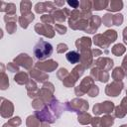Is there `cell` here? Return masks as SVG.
I'll list each match as a JSON object with an SVG mask.
<instances>
[{"label":"cell","instance_id":"cell-1","mask_svg":"<svg viewBox=\"0 0 127 127\" xmlns=\"http://www.w3.org/2000/svg\"><path fill=\"white\" fill-rule=\"evenodd\" d=\"M53 46L49 42L40 39L33 49V54L38 61H46L53 54Z\"/></svg>","mask_w":127,"mask_h":127},{"label":"cell","instance_id":"cell-2","mask_svg":"<svg viewBox=\"0 0 127 127\" xmlns=\"http://www.w3.org/2000/svg\"><path fill=\"white\" fill-rule=\"evenodd\" d=\"M64 106H65V110L70 111V112H75L77 114L86 112L89 108V104L87 100L83 98H79V97H76L69 101L64 102Z\"/></svg>","mask_w":127,"mask_h":127},{"label":"cell","instance_id":"cell-3","mask_svg":"<svg viewBox=\"0 0 127 127\" xmlns=\"http://www.w3.org/2000/svg\"><path fill=\"white\" fill-rule=\"evenodd\" d=\"M84 66L80 64H76L72 69L71 71L68 73V75L63 80V84L64 87L66 88H70V87H73L76 83V81L78 80V78L84 73Z\"/></svg>","mask_w":127,"mask_h":127},{"label":"cell","instance_id":"cell-4","mask_svg":"<svg viewBox=\"0 0 127 127\" xmlns=\"http://www.w3.org/2000/svg\"><path fill=\"white\" fill-rule=\"evenodd\" d=\"M54 92H55V85L52 82L47 81V82L43 83V86L39 89L37 97H39L46 104H48L55 97L54 96Z\"/></svg>","mask_w":127,"mask_h":127},{"label":"cell","instance_id":"cell-5","mask_svg":"<svg viewBox=\"0 0 127 127\" xmlns=\"http://www.w3.org/2000/svg\"><path fill=\"white\" fill-rule=\"evenodd\" d=\"M115 105L112 101L105 100L103 102H98L93 105L92 112L95 116H99L101 114H111L114 111Z\"/></svg>","mask_w":127,"mask_h":127},{"label":"cell","instance_id":"cell-6","mask_svg":"<svg viewBox=\"0 0 127 127\" xmlns=\"http://www.w3.org/2000/svg\"><path fill=\"white\" fill-rule=\"evenodd\" d=\"M93 85H94V79L90 75L85 76V77H83V79H81L79 85H77V86L74 87V93L78 97L79 96H82L84 94H87L88 90Z\"/></svg>","mask_w":127,"mask_h":127},{"label":"cell","instance_id":"cell-7","mask_svg":"<svg viewBox=\"0 0 127 127\" xmlns=\"http://www.w3.org/2000/svg\"><path fill=\"white\" fill-rule=\"evenodd\" d=\"M41 122H47L49 124H53L55 123L58 119L56 118V116L54 115V113L52 112V110L50 109V107L48 106V104L41 110H36L34 113Z\"/></svg>","mask_w":127,"mask_h":127},{"label":"cell","instance_id":"cell-8","mask_svg":"<svg viewBox=\"0 0 127 127\" xmlns=\"http://www.w3.org/2000/svg\"><path fill=\"white\" fill-rule=\"evenodd\" d=\"M124 88V83L123 81H115L113 80L112 82L108 83L105 86L104 92L107 96H111V97H117L123 90Z\"/></svg>","mask_w":127,"mask_h":127},{"label":"cell","instance_id":"cell-9","mask_svg":"<svg viewBox=\"0 0 127 127\" xmlns=\"http://www.w3.org/2000/svg\"><path fill=\"white\" fill-rule=\"evenodd\" d=\"M58 8L55 5L54 2L51 1H45V2H38L34 6V10L37 14H52L54 11H56Z\"/></svg>","mask_w":127,"mask_h":127},{"label":"cell","instance_id":"cell-10","mask_svg":"<svg viewBox=\"0 0 127 127\" xmlns=\"http://www.w3.org/2000/svg\"><path fill=\"white\" fill-rule=\"evenodd\" d=\"M13 62H14L17 65L22 66V67H24L25 69H29V70H30L31 68H33V65L35 64L33 59H32L28 54H26V53H21V54H19L18 56H16V58H14Z\"/></svg>","mask_w":127,"mask_h":127},{"label":"cell","instance_id":"cell-11","mask_svg":"<svg viewBox=\"0 0 127 127\" xmlns=\"http://www.w3.org/2000/svg\"><path fill=\"white\" fill-rule=\"evenodd\" d=\"M1 102H0V115L2 118L5 119H10L14 113V105L12 103V101L1 97L0 98Z\"/></svg>","mask_w":127,"mask_h":127},{"label":"cell","instance_id":"cell-12","mask_svg":"<svg viewBox=\"0 0 127 127\" xmlns=\"http://www.w3.org/2000/svg\"><path fill=\"white\" fill-rule=\"evenodd\" d=\"M59 66L58 62H56L55 60L49 59L46 61H38L37 63H35V67L44 71V72H52L54 70H56Z\"/></svg>","mask_w":127,"mask_h":127},{"label":"cell","instance_id":"cell-13","mask_svg":"<svg viewBox=\"0 0 127 127\" xmlns=\"http://www.w3.org/2000/svg\"><path fill=\"white\" fill-rule=\"evenodd\" d=\"M35 32L38 35H42L44 37H47L49 39H52L55 37L56 31L55 28L52 25H47V24H43V23H37L34 27Z\"/></svg>","mask_w":127,"mask_h":127},{"label":"cell","instance_id":"cell-14","mask_svg":"<svg viewBox=\"0 0 127 127\" xmlns=\"http://www.w3.org/2000/svg\"><path fill=\"white\" fill-rule=\"evenodd\" d=\"M93 64H95L96 67H98L102 70H105V71L110 70L114 66V62L109 57H99L94 61Z\"/></svg>","mask_w":127,"mask_h":127},{"label":"cell","instance_id":"cell-15","mask_svg":"<svg viewBox=\"0 0 127 127\" xmlns=\"http://www.w3.org/2000/svg\"><path fill=\"white\" fill-rule=\"evenodd\" d=\"M90 76L94 79V81H99L102 83H105L109 80V73L108 71L102 70L96 66L92 67L90 69Z\"/></svg>","mask_w":127,"mask_h":127},{"label":"cell","instance_id":"cell-16","mask_svg":"<svg viewBox=\"0 0 127 127\" xmlns=\"http://www.w3.org/2000/svg\"><path fill=\"white\" fill-rule=\"evenodd\" d=\"M29 75L36 82H40V83H45L49 79V74L47 72H44L36 67H33L29 70Z\"/></svg>","mask_w":127,"mask_h":127},{"label":"cell","instance_id":"cell-17","mask_svg":"<svg viewBox=\"0 0 127 127\" xmlns=\"http://www.w3.org/2000/svg\"><path fill=\"white\" fill-rule=\"evenodd\" d=\"M91 45H92V39H90L89 37H80L75 41V47L78 53L91 50Z\"/></svg>","mask_w":127,"mask_h":127},{"label":"cell","instance_id":"cell-18","mask_svg":"<svg viewBox=\"0 0 127 127\" xmlns=\"http://www.w3.org/2000/svg\"><path fill=\"white\" fill-rule=\"evenodd\" d=\"M54 19L58 23H64L66 19L68 20L70 15V10L68 8H63V9H57L52 13Z\"/></svg>","mask_w":127,"mask_h":127},{"label":"cell","instance_id":"cell-19","mask_svg":"<svg viewBox=\"0 0 127 127\" xmlns=\"http://www.w3.org/2000/svg\"><path fill=\"white\" fill-rule=\"evenodd\" d=\"M79 54H80V62H79V64H82L85 69L91 67V65H92L93 63H94L91 50L83 51V52H81V53H79Z\"/></svg>","mask_w":127,"mask_h":127},{"label":"cell","instance_id":"cell-20","mask_svg":"<svg viewBox=\"0 0 127 127\" xmlns=\"http://www.w3.org/2000/svg\"><path fill=\"white\" fill-rule=\"evenodd\" d=\"M114 117L116 118H124L127 114V95L122 98L120 104L118 106H115L114 108Z\"/></svg>","mask_w":127,"mask_h":127},{"label":"cell","instance_id":"cell-21","mask_svg":"<svg viewBox=\"0 0 127 127\" xmlns=\"http://www.w3.org/2000/svg\"><path fill=\"white\" fill-rule=\"evenodd\" d=\"M102 23V19L98 16V15H92L91 18L89 19V24H88V28L86 29V33L88 34H94L100 27Z\"/></svg>","mask_w":127,"mask_h":127},{"label":"cell","instance_id":"cell-22","mask_svg":"<svg viewBox=\"0 0 127 127\" xmlns=\"http://www.w3.org/2000/svg\"><path fill=\"white\" fill-rule=\"evenodd\" d=\"M92 43H93L95 46H97V47L103 49L104 51H106V50L109 48V46L111 45V44L108 42V40L105 38V36H104L103 34H95V35L93 36V38H92Z\"/></svg>","mask_w":127,"mask_h":127},{"label":"cell","instance_id":"cell-23","mask_svg":"<svg viewBox=\"0 0 127 127\" xmlns=\"http://www.w3.org/2000/svg\"><path fill=\"white\" fill-rule=\"evenodd\" d=\"M26 90H27V94L30 98H36L38 96V91H39V87L37 82L34 79H30L28 81V83L26 84Z\"/></svg>","mask_w":127,"mask_h":127},{"label":"cell","instance_id":"cell-24","mask_svg":"<svg viewBox=\"0 0 127 127\" xmlns=\"http://www.w3.org/2000/svg\"><path fill=\"white\" fill-rule=\"evenodd\" d=\"M35 19V15L34 13L30 12V13H27V14H24V15H21L18 19V23L19 25L21 26V28L23 29H27L28 26L32 23V21H34Z\"/></svg>","mask_w":127,"mask_h":127},{"label":"cell","instance_id":"cell-25","mask_svg":"<svg viewBox=\"0 0 127 127\" xmlns=\"http://www.w3.org/2000/svg\"><path fill=\"white\" fill-rule=\"evenodd\" d=\"M0 12H5L7 15H16V5L14 3H7L1 1L0 3Z\"/></svg>","mask_w":127,"mask_h":127},{"label":"cell","instance_id":"cell-26","mask_svg":"<svg viewBox=\"0 0 127 127\" xmlns=\"http://www.w3.org/2000/svg\"><path fill=\"white\" fill-rule=\"evenodd\" d=\"M122 9H123L122 0H111L109 1V4L105 10H107L108 13H112V12H119Z\"/></svg>","mask_w":127,"mask_h":127},{"label":"cell","instance_id":"cell-27","mask_svg":"<svg viewBox=\"0 0 127 127\" xmlns=\"http://www.w3.org/2000/svg\"><path fill=\"white\" fill-rule=\"evenodd\" d=\"M0 66H1L0 89L1 90H6L9 87V78H8V75L5 73V65H4V64H1Z\"/></svg>","mask_w":127,"mask_h":127},{"label":"cell","instance_id":"cell-28","mask_svg":"<svg viewBox=\"0 0 127 127\" xmlns=\"http://www.w3.org/2000/svg\"><path fill=\"white\" fill-rule=\"evenodd\" d=\"M29 76L30 75L27 72H25V71H19V72H17L14 75V81L16 83L20 84V85H24V84L26 85L28 83V81L30 80Z\"/></svg>","mask_w":127,"mask_h":127},{"label":"cell","instance_id":"cell-29","mask_svg":"<svg viewBox=\"0 0 127 127\" xmlns=\"http://www.w3.org/2000/svg\"><path fill=\"white\" fill-rule=\"evenodd\" d=\"M65 59L69 64H78L80 62V54L76 51H69L66 53Z\"/></svg>","mask_w":127,"mask_h":127},{"label":"cell","instance_id":"cell-30","mask_svg":"<svg viewBox=\"0 0 127 127\" xmlns=\"http://www.w3.org/2000/svg\"><path fill=\"white\" fill-rule=\"evenodd\" d=\"M92 116L88 112H82L77 114V122L81 125H88L91 123Z\"/></svg>","mask_w":127,"mask_h":127},{"label":"cell","instance_id":"cell-31","mask_svg":"<svg viewBox=\"0 0 127 127\" xmlns=\"http://www.w3.org/2000/svg\"><path fill=\"white\" fill-rule=\"evenodd\" d=\"M111 76L115 81H122L125 77V73H124L121 66H116V67L113 68Z\"/></svg>","mask_w":127,"mask_h":127},{"label":"cell","instance_id":"cell-32","mask_svg":"<svg viewBox=\"0 0 127 127\" xmlns=\"http://www.w3.org/2000/svg\"><path fill=\"white\" fill-rule=\"evenodd\" d=\"M41 125V121L40 119L35 115H29L26 119V126L27 127H40Z\"/></svg>","mask_w":127,"mask_h":127},{"label":"cell","instance_id":"cell-33","mask_svg":"<svg viewBox=\"0 0 127 127\" xmlns=\"http://www.w3.org/2000/svg\"><path fill=\"white\" fill-rule=\"evenodd\" d=\"M108 4H109L108 0H94V1H92L93 10H95V11L105 10L107 8Z\"/></svg>","mask_w":127,"mask_h":127},{"label":"cell","instance_id":"cell-34","mask_svg":"<svg viewBox=\"0 0 127 127\" xmlns=\"http://www.w3.org/2000/svg\"><path fill=\"white\" fill-rule=\"evenodd\" d=\"M125 52H126V48H125V46H124L123 44H121V43L115 44V45L111 48V53H112L114 56H116V57L122 56Z\"/></svg>","mask_w":127,"mask_h":127},{"label":"cell","instance_id":"cell-35","mask_svg":"<svg viewBox=\"0 0 127 127\" xmlns=\"http://www.w3.org/2000/svg\"><path fill=\"white\" fill-rule=\"evenodd\" d=\"M31 9H32V2L31 1L23 0V1L20 2V12H21V15L30 13Z\"/></svg>","mask_w":127,"mask_h":127},{"label":"cell","instance_id":"cell-36","mask_svg":"<svg viewBox=\"0 0 127 127\" xmlns=\"http://www.w3.org/2000/svg\"><path fill=\"white\" fill-rule=\"evenodd\" d=\"M103 127H111L114 124V116L112 114H104L101 117Z\"/></svg>","mask_w":127,"mask_h":127},{"label":"cell","instance_id":"cell-37","mask_svg":"<svg viewBox=\"0 0 127 127\" xmlns=\"http://www.w3.org/2000/svg\"><path fill=\"white\" fill-rule=\"evenodd\" d=\"M103 35L105 36V38L108 40V42H109L110 44L114 43V42L117 40V32H116L115 30H113V29H108V30H106V31L103 33Z\"/></svg>","mask_w":127,"mask_h":127},{"label":"cell","instance_id":"cell-38","mask_svg":"<svg viewBox=\"0 0 127 127\" xmlns=\"http://www.w3.org/2000/svg\"><path fill=\"white\" fill-rule=\"evenodd\" d=\"M79 7L81 11H85V12H92L93 10V5H92V1L90 0H81L79 1Z\"/></svg>","mask_w":127,"mask_h":127},{"label":"cell","instance_id":"cell-39","mask_svg":"<svg viewBox=\"0 0 127 127\" xmlns=\"http://www.w3.org/2000/svg\"><path fill=\"white\" fill-rule=\"evenodd\" d=\"M31 105H32V107H33L35 110H41V109H43L47 104H46L42 99H40L39 97H36V98H34V99L32 100Z\"/></svg>","mask_w":127,"mask_h":127},{"label":"cell","instance_id":"cell-40","mask_svg":"<svg viewBox=\"0 0 127 127\" xmlns=\"http://www.w3.org/2000/svg\"><path fill=\"white\" fill-rule=\"evenodd\" d=\"M101 19H102V23H103L104 26L111 27L113 25V15H112V13H108V12L105 13Z\"/></svg>","mask_w":127,"mask_h":127},{"label":"cell","instance_id":"cell-41","mask_svg":"<svg viewBox=\"0 0 127 127\" xmlns=\"http://www.w3.org/2000/svg\"><path fill=\"white\" fill-rule=\"evenodd\" d=\"M17 21H9L5 24V28H6V31L9 35H12L16 32L17 30V24H16Z\"/></svg>","mask_w":127,"mask_h":127},{"label":"cell","instance_id":"cell-42","mask_svg":"<svg viewBox=\"0 0 127 127\" xmlns=\"http://www.w3.org/2000/svg\"><path fill=\"white\" fill-rule=\"evenodd\" d=\"M41 22L43 24H47V25H52V24H55L56 21L53 17L52 14H44L41 16Z\"/></svg>","mask_w":127,"mask_h":127},{"label":"cell","instance_id":"cell-43","mask_svg":"<svg viewBox=\"0 0 127 127\" xmlns=\"http://www.w3.org/2000/svg\"><path fill=\"white\" fill-rule=\"evenodd\" d=\"M68 70L65 68V67H61L58 71H57V77L60 79V80H64L67 75H68Z\"/></svg>","mask_w":127,"mask_h":127},{"label":"cell","instance_id":"cell-44","mask_svg":"<svg viewBox=\"0 0 127 127\" xmlns=\"http://www.w3.org/2000/svg\"><path fill=\"white\" fill-rule=\"evenodd\" d=\"M123 21H124V17L121 13H117V14L113 15V25L119 27V26L122 25Z\"/></svg>","mask_w":127,"mask_h":127},{"label":"cell","instance_id":"cell-45","mask_svg":"<svg viewBox=\"0 0 127 127\" xmlns=\"http://www.w3.org/2000/svg\"><path fill=\"white\" fill-rule=\"evenodd\" d=\"M11 127H18V126H20L21 125V123H22V120H21V118L19 117V116H15V117H12V118H10L9 120H8V122H7Z\"/></svg>","mask_w":127,"mask_h":127},{"label":"cell","instance_id":"cell-46","mask_svg":"<svg viewBox=\"0 0 127 127\" xmlns=\"http://www.w3.org/2000/svg\"><path fill=\"white\" fill-rule=\"evenodd\" d=\"M67 28L64 25L62 24H55V31L59 34V35H64L66 33Z\"/></svg>","mask_w":127,"mask_h":127},{"label":"cell","instance_id":"cell-47","mask_svg":"<svg viewBox=\"0 0 127 127\" xmlns=\"http://www.w3.org/2000/svg\"><path fill=\"white\" fill-rule=\"evenodd\" d=\"M6 68H7V70L8 71H10V72H19L20 70H19V65H17L14 62H11V63H8V64L6 65Z\"/></svg>","mask_w":127,"mask_h":127},{"label":"cell","instance_id":"cell-48","mask_svg":"<svg viewBox=\"0 0 127 127\" xmlns=\"http://www.w3.org/2000/svg\"><path fill=\"white\" fill-rule=\"evenodd\" d=\"M67 50H68V47H67V45L64 44V43H60V44H58V46H57V48H56V51H57L58 54H64V53H65Z\"/></svg>","mask_w":127,"mask_h":127},{"label":"cell","instance_id":"cell-49","mask_svg":"<svg viewBox=\"0 0 127 127\" xmlns=\"http://www.w3.org/2000/svg\"><path fill=\"white\" fill-rule=\"evenodd\" d=\"M98 94H99V87L97 85H95V84L87 92V95L90 96V97H96Z\"/></svg>","mask_w":127,"mask_h":127},{"label":"cell","instance_id":"cell-50","mask_svg":"<svg viewBox=\"0 0 127 127\" xmlns=\"http://www.w3.org/2000/svg\"><path fill=\"white\" fill-rule=\"evenodd\" d=\"M91 126L92 127H103L102 126V121H101V117L99 116H94L92 117V120H91Z\"/></svg>","mask_w":127,"mask_h":127},{"label":"cell","instance_id":"cell-51","mask_svg":"<svg viewBox=\"0 0 127 127\" xmlns=\"http://www.w3.org/2000/svg\"><path fill=\"white\" fill-rule=\"evenodd\" d=\"M18 19H19V17H17V15H7V14H5L4 15V17H3V20H4V22L5 23H7V22H9V21H18Z\"/></svg>","mask_w":127,"mask_h":127},{"label":"cell","instance_id":"cell-52","mask_svg":"<svg viewBox=\"0 0 127 127\" xmlns=\"http://www.w3.org/2000/svg\"><path fill=\"white\" fill-rule=\"evenodd\" d=\"M66 3L73 9H77L79 7V4H80L79 1H77V0H68V1H66Z\"/></svg>","mask_w":127,"mask_h":127},{"label":"cell","instance_id":"cell-53","mask_svg":"<svg viewBox=\"0 0 127 127\" xmlns=\"http://www.w3.org/2000/svg\"><path fill=\"white\" fill-rule=\"evenodd\" d=\"M121 67L125 73V76H127V55L123 58L122 60V63H121Z\"/></svg>","mask_w":127,"mask_h":127},{"label":"cell","instance_id":"cell-54","mask_svg":"<svg viewBox=\"0 0 127 127\" xmlns=\"http://www.w3.org/2000/svg\"><path fill=\"white\" fill-rule=\"evenodd\" d=\"M91 53H92V56H93V58H96V57H98V58H99V56H101L103 52H102L100 49L94 48V49H91Z\"/></svg>","mask_w":127,"mask_h":127},{"label":"cell","instance_id":"cell-55","mask_svg":"<svg viewBox=\"0 0 127 127\" xmlns=\"http://www.w3.org/2000/svg\"><path fill=\"white\" fill-rule=\"evenodd\" d=\"M122 36H123V42H124V44L127 45V27H125V28L123 29Z\"/></svg>","mask_w":127,"mask_h":127},{"label":"cell","instance_id":"cell-56","mask_svg":"<svg viewBox=\"0 0 127 127\" xmlns=\"http://www.w3.org/2000/svg\"><path fill=\"white\" fill-rule=\"evenodd\" d=\"M55 5L57 6V8H61V7H64V5L65 4V2L64 1V0H62V1H59V0H56L55 2Z\"/></svg>","mask_w":127,"mask_h":127},{"label":"cell","instance_id":"cell-57","mask_svg":"<svg viewBox=\"0 0 127 127\" xmlns=\"http://www.w3.org/2000/svg\"><path fill=\"white\" fill-rule=\"evenodd\" d=\"M40 127H51V126H50V124L47 123V122H41Z\"/></svg>","mask_w":127,"mask_h":127},{"label":"cell","instance_id":"cell-58","mask_svg":"<svg viewBox=\"0 0 127 127\" xmlns=\"http://www.w3.org/2000/svg\"><path fill=\"white\" fill-rule=\"evenodd\" d=\"M119 127H127V124H122V125H120Z\"/></svg>","mask_w":127,"mask_h":127},{"label":"cell","instance_id":"cell-59","mask_svg":"<svg viewBox=\"0 0 127 127\" xmlns=\"http://www.w3.org/2000/svg\"><path fill=\"white\" fill-rule=\"evenodd\" d=\"M126 95H127V89H126Z\"/></svg>","mask_w":127,"mask_h":127},{"label":"cell","instance_id":"cell-60","mask_svg":"<svg viewBox=\"0 0 127 127\" xmlns=\"http://www.w3.org/2000/svg\"><path fill=\"white\" fill-rule=\"evenodd\" d=\"M87 127H88V126H87Z\"/></svg>","mask_w":127,"mask_h":127}]
</instances>
